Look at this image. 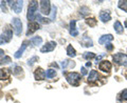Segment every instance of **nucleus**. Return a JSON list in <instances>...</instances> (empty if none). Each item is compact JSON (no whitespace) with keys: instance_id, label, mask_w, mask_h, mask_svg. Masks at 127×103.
<instances>
[{"instance_id":"72a5a7b5","label":"nucleus","mask_w":127,"mask_h":103,"mask_svg":"<svg viewBox=\"0 0 127 103\" xmlns=\"http://www.w3.org/2000/svg\"><path fill=\"white\" fill-rule=\"evenodd\" d=\"M5 3H6V1H2V2H1V5H0V6H1L2 12H4V13H6V12H7V10H6V4H5Z\"/></svg>"},{"instance_id":"7ed1b4c3","label":"nucleus","mask_w":127,"mask_h":103,"mask_svg":"<svg viewBox=\"0 0 127 103\" xmlns=\"http://www.w3.org/2000/svg\"><path fill=\"white\" fill-rule=\"evenodd\" d=\"M12 25L14 27L16 36H20L22 33V22L19 18H13L12 19Z\"/></svg>"},{"instance_id":"c756f323","label":"nucleus","mask_w":127,"mask_h":103,"mask_svg":"<svg viewBox=\"0 0 127 103\" xmlns=\"http://www.w3.org/2000/svg\"><path fill=\"white\" fill-rule=\"evenodd\" d=\"M36 61H38V57H37V56H33L31 59H29V60H28V65L32 66Z\"/></svg>"},{"instance_id":"473e14b6","label":"nucleus","mask_w":127,"mask_h":103,"mask_svg":"<svg viewBox=\"0 0 127 103\" xmlns=\"http://www.w3.org/2000/svg\"><path fill=\"white\" fill-rule=\"evenodd\" d=\"M55 15H56V6L53 5L52 6V16H51V21L55 18Z\"/></svg>"},{"instance_id":"f03ea898","label":"nucleus","mask_w":127,"mask_h":103,"mask_svg":"<svg viewBox=\"0 0 127 103\" xmlns=\"http://www.w3.org/2000/svg\"><path fill=\"white\" fill-rule=\"evenodd\" d=\"M38 10V1H30V4H29V9H28V15H27V18L29 20H34L35 18V13L36 11Z\"/></svg>"},{"instance_id":"ea45409f","label":"nucleus","mask_w":127,"mask_h":103,"mask_svg":"<svg viewBox=\"0 0 127 103\" xmlns=\"http://www.w3.org/2000/svg\"><path fill=\"white\" fill-rule=\"evenodd\" d=\"M51 65H52V66H54V67H56V69L58 67V65L56 64V63H52V64H51Z\"/></svg>"},{"instance_id":"aec40b11","label":"nucleus","mask_w":127,"mask_h":103,"mask_svg":"<svg viewBox=\"0 0 127 103\" xmlns=\"http://www.w3.org/2000/svg\"><path fill=\"white\" fill-rule=\"evenodd\" d=\"M113 27H114V31H116L118 34H122L123 33V30H124V29H123V25L121 24L120 21H116V22H114Z\"/></svg>"},{"instance_id":"4468645a","label":"nucleus","mask_w":127,"mask_h":103,"mask_svg":"<svg viewBox=\"0 0 127 103\" xmlns=\"http://www.w3.org/2000/svg\"><path fill=\"white\" fill-rule=\"evenodd\" d=\"M100 19L103 22H108L111 19V15L108 11H102L100 13Z\"/></svg>"},{"instance_id":"ddd939ff","label":"nucleus","mask_w":127,"mask_h":103,"mask_svg":"<svg viewBox=\"0 0 127 103\" xmlns=\"http://www.w3.org/2000/svg\"><path fill=\"white\" fill-rule=\"evenodd\" d=\"M113 40V36L112 35H104V36H102L100 38V40H98V43L100 44H107V43H109L110 41H112Z\"/></svg>"},{"instance_id":"58836bf2","label":"nucleus","mask_w":127,"mask_h":103,"mask_svg":"<svg viewBox=\"0 0 127 103\" xmlns=\"http://www.w3.org/2000/svg\"><path fill=\"white\" fill-rule=\"evenodd\" d=\"M3 56H4V51L0 49V57H3Z\"/></svg>"},{"instance_id":"20e7f679","label":"nucleus","mask_w":127,"mask_h":103,"mask_svg":"<svg viewBox=\"0 0 127 103\" xmlns=\"http://www.w3.org/2000/svg\"><path fill=\"white\" fill-rule=\"evenodd\" d=\"M6 3H9V5L12 6V10H13L16 14H20L23 7V1L20 0H17V1H6Z\"/></svg>"},{"instance_id":"2f4dec72","label":"nucleus","mask_w":127,"mask_h":103,"mask_svg":"<svg viewBox=\"0 0 127 103\" xmlns=\"http://www.w3.org/2000/svg\"><path fill=\"white\" fill-rule=\"evenodd\" d=\"M9 42V40L6 39V37L4 36L3 34L0 35V44H4V43H7Z\"/></svg>"},{"instance_id":"a878e982","label":"nucleus","mask_w":127,"mask_h":103,"mask_svg":"<svg viewBox=\"0 0 127 103\" xmlns=\"http://www.w3.org/2000/svg\"><path fill=\"white\" fill-rule=\"evenodd\" d=\"M12 72H13L14 75H18V74H20L22 72V69H21V66H18V65L14 64L13 66H12Z\"/></svg>"},{"instance_id":"cd10ccee","label":"nucleus","mask_w":127,"mask_h":103,"mask_svg":"<svg viewBox=\"0 0 127 103\" xmlns=\"http://www.w3.org/2000/svg\"><path fill=\"white\" fill-rule=\"evenodd\" d=\"M86 23L89 26H95L96 25V20L94 18H88V19H86Z\"/></svg>"},{"instance_id":"c85d7f7f","label":"nucleus","mask_w":127,"mask_h":103,"mask_svg":"<svg viewBox=\"0 0 127 103\" xmlns=\"http://www.w3.org/2000/svg\"><path fill=\"white\" fill-rule=\"evenodd\" d=\"M119 7L127 13V1H119Z\"/></svg>"},{"instance_id":"6e6552de","label":"nucleus","mask_w":127,"mask_h":103,"mask_svg":"<svg viewBox=\"0 0 127 103\" xmlns=\"http://www.w3.org/2000/svg\"><path fill=\"white\" fill-rule=\"evenodd\" d=\"M55 46H56V42L55 41H49L41 47L40 52L41 53H49V52H52L55 49Z\"/></svg>"},{"instance_id":"79ce46f5","label":"nucleus","mask_w":127,"mask_h":103,"mask_svg":"<svg viewBox=\"0 0 127 103\" xmlns=\"http://www.w3.org/2000/svg\"><path fill=\"white\" fill-rule=\"evenodd\" d=\"M125 26H126V29H127V21H125Z\"/></svg>"},{"instance_id":"7c9ffc66","label":"nucleus","mask_w":127,"mask_h":103,"mask_svg":"<svg viewBox=\"0 0 127 103\" xmlns=\"http://www.w3.org/2000/svg\"><path fill=\"white\" fill-rule=\"evenodd\" d=\"M84 58L87 59V60H91V59L95 58V55L93 53H85L84 54Z\"/></svg>"},{"instance_id":"9d476101","label":"nucleus","mask_w":127,"mask_h":103,"mask_svg":"<svg viewBox=\"0 0 127 103\" xmlns=\"http://www.w3.org/2000/svg\"><path fill=\"white\" fill-rule=\"evenodd\" d=\"M98 69L104 73H109L111 69V63L109 61H102L98 65Z\"/></svg>"},{"instance_id":"f257e3e1","label":"nucleus","mask_w":127,"mask_h":103,"mask_svg":"<svg viewBox=\"0 0 127 103\" xmlns=\"http://www.w3.org/2000/svg\"><path fill=\"white\" fill-rule=\"evenodd\" d=\"M66 79L69 84L73 85V86H78L79 81H81V79H82V76H81V74H78V73H69V74H66Z\"/></svg>"},{"instance_id":"b1692460","label":"nucleus","mask_w":127,"mask_h":103,"mask_svg":"<svg viewBox=\"0 0 127 103\" xmlns=\"http://www.w3.org/2000/svg\"><path fill=\"white\" fill-rule=\"evenodd\" d=\"M55 76H56V70H55V69H48L47 72H46V77H47V78L52 79V78H54Z\"/></svg>"},{"instance_id":"f704fd0d","label":"nucleus","mask_w":127,"mask_h":103,"mask_svg":"<svg viewBox=\"0 0 127 103\" xmlns=\"http://www.w3.org/2000/svg\"><path fill=\"white\" fill-rule=\"evenodd\" d=\"M122 99H124V100H127V89H124V90H123V92H122Z\"/></svg>"},{"instance_id":"bb28decb","label":"nucleus","mask_w":127,"mask_h":103,"mask_svg":"<svg viewBox=\"0 0 127 103\" xmlns=\"http://www.w3.org/2000/svg\"><path fill=\"white\" fill-rule=\"evenodd\" d=\"M79 13H81V16L85 17L87 14H89V9L87 6H82L81 10H79Z\"/></svg>"},{"instance_id":"2eb2a0df","label":"nucleus","mask_w":127,"mask_h":103,"mask_svg":"<svg viewBox=\"0 0 127 103\" xmlns=\"http://www.w3.org/2000/svg\"><path fill=\"white\" fill-rule=\"evenodd\" d=\"M10 78V72L7 69H0V80H6Z\"/></svg>"},{"instance_id":"f3484780","label":"nucleus","mask_w":127,"mask_h":103,"mask_svg":"<svg viewBox=\"0 0 127 103\" xmlns=\"http://www.w3.org/2000/svg\"><path fill=\"white\" fill-rule=\"evenodd\" d=\"M30 43H32L33 45H40L42 43V38L39 37V36H36V37H32L30 39Z\"/></svg>"},{"instance_id":"423d86ee","label":"nucleus","mask_w":127,"mask_h":103,"mask_svg":"<svg viewBox=\"0 0 127 103\" xmlns=\"http://www.w3.org/2000/svg\"><path fill=\"white\" fill-rule=\"evenodd\" d=\"M40 3V12L43 15H49L51 13V2L50 1H46V0H41L39 1Z\"/></svg>"},{"instance_id":"4c0bfd02","label":"nucleus","mask_w":127,"mask_h":103,"mask_svg":"<svg viewBox=\"0 0 127 103\" xmlns=\"http://www.w3.org/2000/svg\"><path fill=\"white\" fill-rule=\"evenodd\" d=\"M81 70H82V74H83V75H86V74H87V70H86L85 67H82Z\"/></svg>"},{"instance_id":"39448f33","label":"nucleus","mask_w":127,"mask_h":103,"mask_svg":"<svg viewBox=\"0 0 127 103\" xmlns=\"http://www.w3.org/2000/svg\"><path fill=\"white\" fill-rule=\"evenodd\" d=\"M113 58V61L119 65H127V56L125 54H116Z\"/></svg>"},{"instance_id":"0eeeda50","label":"nucleus","mask_w":127,"mask_h":103,"mask_svg":"<svg viewBox=\"0 0 127 103\" xmlns=\"http://www.w3.org/2000/svg\"><path fill=\"white\" fill-rule=\"evenodd\" d=\"M40 29V25H39L38 22H35V21H30L28 23V32H27V36L33 34L34 32H36L37 30Z\"/></svg>"},{"instance_id":"412c9836","label":"nucleus","mask_w":127,"mask_h":103,"mask_svg":"<svg viewBox=\"0 0 127 103\" xmlns=\"http://www.w3.org/2000/svg\"><path fill=\"white\" fill-rule=\"evenodd\" d=\"M67 54H68L69 57H75L76 56V52H75L74 47L72 45H68V47H67Z\"/></svg>"},{"instance_id":"393cba45","label":"nucleus","mask_w":127,"mask_h":103,"mask_svg":"<svg viewBox=\"0 0 127 103\" xmlns=\"http://www.w3.org/2000/svg\"><path fill=\"white\" fill-rule=\"evenodd\" d=\"M12 62V59L9 56H4L2 59H0V65H4V64H9Z\"/></svg>"},{"instance_id":"f8f14e48","label":"nucleus","mask_w":127,"mask_h":103,"mask_svg":"<svg viewBox=\"0 0 127 103\" xmlns=\"http://www.w3.org/2000/svg\"><path fill=\"white\" fill-rule=\"evenodd\" d=\"M75 23L76 21L75 20H71L70 21V29H69V33L72 37H76L78 36V31L76 30V27H75Z\"/></svg>"},{"instance_id":"a211bd4d","label":"nucleus","mask_w":127,"mask_h":103,"mask_svg":"<svg viewBox=\"0 0 127 103\" xmlns=\"http://www.w3.org/2000/svg\"><path fill=\"white\" fill-rule=\"evenodd\" d=\"M74 66H75V63L73 61L68 60V59H66V60H64L62 62V67H63L64 69H68V67H74Z\"/></svg>"},{"instance_id":"4be33fe9","label":"nucleus","mask_w":127,"mask_h":103,"mask_svg":"<svg viewBox=\"0 0 127 103\" xmlns=\"http://www.w3.org/2000/svg\"><path fill=\"white\" fill-rule=\"evenodd\" d=\"M35 18H36V20L38 23H49L51 21V19H47V18H42L41 15L37 14L36 16H35Z\"/></svg>"},{"instance_id":"9b49d317","label":"nucleus","mask_w":127,"mask_h":103,"mask_svg":"<svg viewBox=\"0 0 127 103\" xmlns=\"http://www.w3.org/2000/svg\"><path fill=\"white\" fill-rule=\"evenodd\" d=\"M28 43H29V41H23V42H22L21 46L19 47V50L16 52L15 55H14V57H15L16 59H18V58H20V57H21V55L23 54V52H25V50L27 49V46H28L27 44H28Z\"/></svg>"},{"instance_id":"dca6fc26","label":"nucleus","mask_w":127,"mask_h":103,"mask_svg":"<svg viewBox=\"0 0 127 103\" xmlns=\"http://www.w3.org/2000/svg\"><path fill=\"white\" fill-rule=\"evenodd\" d=\"M82 44L85 47H90V46H93V42H92V40H91V38L84 37L82 39Z\"/></svg>"},{"instance_id":"e433bc0d","label":"nucleus","mask_w":127,"mask_h":103,"mask_svg":"<svg viewBox=\"0 0 127 103\" xmlns=\"http://www.w3.org/2000/svg\"><path fill=\"white\" fill-rule=\"evenodd\" d=\"M105 55H106V54H101V55H100V56L95 57V61H96V63H97L98 61H100V60H101V59H102L103 57H104V56H105Z\"/></svg>"},{"instance_id":"a19ab883","label":"nucleus","mask_w":127,"mask_h":103,"mask_svg":"<svg viewBox=\"0 0 127 103\" xmlns=\"http://www.w3.org/2000/svg\"><path fill=\"white\" fill-rule=\"evenodd\" d=\"M86 66H87V67H90V66H91V63H90V62H87Z\"/></svg>"},{"instance_id":"6ab92c4d","label":"nucleus","mask_w":127,"mask_h":103,"mask_svg":"<svg viewBox=\"0 0 127 103\" xmlns=\"http://www.w3.org/2000/svg\"><path fill=\"white\" fill-rule=\"evenodd\" d=\"M97 78H98V74H97L96 70H91L89 76H88V81L89 82H94V81L97 80Z\"/></svg>"},{"instance_id":"1a4fd4ad","label":"nucleus","mask_w":127,"mask_h":103,"mask_svg":"<svg viewBox=\"0 0 127 103\" xmlns=\"http://www.w3.org/2000/svg\"><path fill=\"white\" fill-rule=\"evenodd\" d=\"M34 77L37 81L38 80H43V79L46 78V72L41 69V67H37L34 72Z\"/></svg>"},{"instance_id":"c9c22d12","label":"nucleus","mask_w":127,"mask_h":103,"mask_svg":"<svg viewBox=\"0 0 127 103\" xmlns=\"http://www.w3.org/2000/svg\"><path fill=\"white\" fill-rule=\"evenodd\" d=\"M106 49H107V51H112L113 50V45L112 44H111V43H107V44H106Z\"/></svg>"},{"instance_id":"5701e85b","label":"nucleus","mask_w":127,"mask_h":103,"mask_svg":"<svg viewBox=\"0 0 127 103\" xmlns=\"http://www.w3.org/2000/svg\"><path fill=\"white\" fill-rule=\"evenodd\" d=\"M3 35L6 37V39L7 40H11L12 39V37H13V32H12V30L11 29H9V27H6V29L4 30V32H3Z\"/></svg>"}]
</instances>
